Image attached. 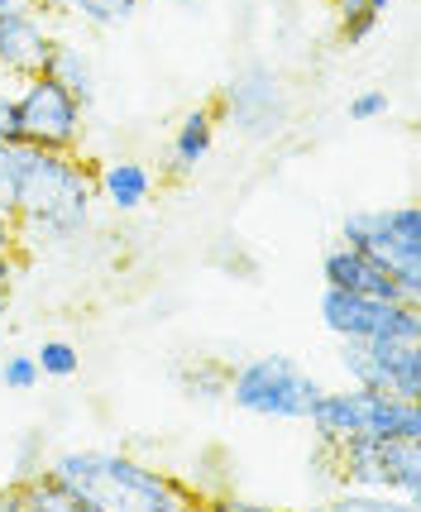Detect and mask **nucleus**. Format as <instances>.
Returning a JSON list of instances; mask_svg holds the SVG:
<instances>
[{"label": "nucleus", "mask_w": 421, "mask_h": 512, "mask_svg": "<svg viewBox=\"0 0 421 512\" xmlns=\"http://www.w3.org/2000/svg\"><path fill=\"white\" fill-rule=\"evenodd\" d=\"M96 221V182L77 154L29 149L20 144V178H15V225L20 245H72Z\"/></svg>", "instance_id": "obj_1"}, {"label": "nucleus", "mask_w": 421, "mask_h": 512, "mask_svg": "<svg viewBox=\"0 0 421 512\" xmlns=\"http://www.w3.org/2000/svg\"><path fill=\"white\" fill-rule=\"evenodd\" d=\"M48 474L87 512H182L197 503V489L125 450H58Z\"/></svg>", "instance_id": "obj_2"}, {"label": "nucleus", "mask_w": 421, "mask_h": 512, "mask_svg": "<svg viewBox=\"0 0 421 512\" xmlns=\"http://www.w3.org/2000/svg\"><path fill=\"white\" fill-rule=\"evenodd\" d=\"M307 422L311 436L326 441V446H340L350 436H407V441H421V402L345 383V388H321L316 393Z\"/></svg>", "instance_id": "obj_3"}, {"label": "nucleus", "mask_w": 421, "mask_h": 512, "mask_svg": "<svg viewBox=\"0 0 421 512\" xmlns=\"http://www.w3.org/2000/svg\"><path fill=\"white\" fill-rule=\"evenodd\" d=\"M321 379L292 355H249L230 369L225 402H235L244 417L264 422H307Z\"/></svg>", "instance_id": "obj_4"}, {"label": "nucleus", "mask_w": 421, "mask_h": 512, "mask_svg": "<svg viewBox=\"0 0 421 512\" xmlns=\"http://www.w3.org/2000/svg\"><path fill=\"white\" fill-rule=\"evenodd\" d=\"M340 240L364 249L369 259H378L402 283V302L421 307V216L412 201L350 211L345 225H340Z\"/></svg>", "instance_id": "obj_5"}, {"label": "nucleus", "mask_w": 421, "mask_h": 512, "mask_svg": "<svg viewBox=\"0 0 421 512\" xmlns=\"http://www.w3.org/2000/svg\"><path fill=\"white\" fill-rule=\"evenodd\" d=\"M335 474H340V484L402 498L407 512H412L421 503V441H407V436H350V441L335 446Z\"/></svg>", "instance_id": "obj_6"}, {"label": "nucleus", "mask_w": 421, "mask_h": 512, "mask_svg": "<svg viewBox=\"0 0 421 512\" xmlns=\"http://www.w3.org/2000/svg\"><path fill=\"white\" fill-rule=\"evenodd\" d=\"M87 115L91 111H82V101L48 72H34L15 87V139L29 149L77 154V144L87 134Z\"/></svg>", "instance_id": "obj_7"}, {"label": "nucleus", "mask_w": 421, "mask_h": 512, "mask_svg": "<svg viewBox=\"0 0 421 512\" xmlns=\"http://www.w3.org/2000/svg\"><path fill=\"white\" fill-rule=\"evenodd\" d=\"M321 326L335 340H421V307L326 288L321 292Z\"/></svg>", "instance_id": "obj_8"}, {"label": "nucleus", "mask_w": 421, "mask_h": 512, "mask_svg": "<svg viewBox=\"0 0 421 512\" xmlns=\"http://www.w3.org/2000/svg\"><path fill=\"white\" fill-rule=\"evenodd\" d=\"M335 359L359 388L421 402V340H340Z\"/></svg>", "instance_id": "obj_9"}, {"label": "nucleus", "mask_w": 421, "mask_h": 512, "mask_svg": "<svg viewBox=\"0 0 421 512\" xmlns=\"http://www.w3.org/2000/svg\"><path fill=\"white\" fill-rule=\"evenodd\" d=\"M53 24L39 5H5L0 10V77H34L48 67V53H53Z\"/></svg>", "instance_id": "obj_10"}, {"label": "nucleus", "mask_w": 421, "mask_h": 512, "mask_svg": "<svg viewBox=\"0 0 421 512\" xmlns=\"http://www.w3.org/2000/svg\"><path fill=\"white\" fill-rule=\"evenodd\" d=\"M321 278H326V288H345V292H364V297H383V302H402L398 278L378 264V259H369L364 249L345 245V240L326 249Z\"/></svg>", "instance_id": "obj_11"}, {"label": "nucleus", "mask_w": 421, "mask_h": 512, "mask_svg": "<svg viewBox=\"0 0 421 512\" xmlns=\"http://www.w3.org/2000/svg\"><path fill=\"white\" fill-rule=\"evenodd\" d=\"M96 201H106L115 216H134V211H144L158 192V173L144 163V158H106L96 173Z\"/></svg>", "instance_id": "obj_12"}, {"label": "nucleus", "mask_w": 421, "mask_h": 512, "mask_svg": "<svg viewBox=\"0 0 421 512\" xmlns=\"http://www.w3.org/2000/svg\"><path fill=\"white\" fill-rule=\"evenodd\" d=\"M216 125H221V115H216V106H192V111L178 120V130H173V139H168V154H163V178H192L201 163L211 158V149H216Z\"/></svg>", "instance_id": "obj_13"}, {"label": "nucleus", "mask_w": 421, "mask_h": 512, "mask_svg": "<svg viewBox=\"0 0 421 512\" xmlns=\"http://www.w3.org/2000/svg\"><path fill=\"white\" fill-rule=\"evenodd\" d=\"M278 77L268 72V67H259V87H249V77H235L230 87H225V96H221V106H216V115H230L240 130H249V134H259V130H268L273 120H278Z\"/></svg>", "instance_id": "obj_14"}, {"label": "nucleus", "mask_w": 421, "mask_h": 512, "mask_svg": "<svg viewBox=\"0 0 421 512\" xmlns=\"http://www.w3.org/2000/svg\"><path fill=\"white\" fill-rule=\"evenodd\" d=\"M53 82H63L77 101H82V111L96 106V96H101V72L91 63V53L82 44H63V39H53V53H48V67H44Z\"/></svg>", "instance_id": "obj_15"}, {"label": "nucleus", "mask_w": 421, "mask_h": 512, "mask_svg": "<svg viewBox=\"0 0 421 512\" xmlns=\"http://www.w3.org/2000/svg\"><path fill=\"white\" fill-rule=\"evenodd\" d=\"M178 383L187 398L197 402H221L225 398V383H230V364H221V359H187V364H178Z\"/></svg>", "instance_id": "obj_16"}, {"label": "nucleus", "mask_w": 421, "mask_h": 512, "mask_svg": "<svg viewBox=\"0 0 421 512\" xmlns=\"http://www.w3.org/2000/svg\"><path fill=\"white\" fill-rule=\"evenodd\" d=\"M139 10V0H53V15H77L96 29H115Z\"/></svg>", "instance_id": "obj_17"}, {"label": "nucleus", "mask_w": 421, "mask_h": 512, "mask_svg": "<svg viewBox=\"0 0 421 512\" xmlns=\"http://www.w3.org/2000/svg\"><path fill=\"white\" fill-rule=\"evenodd\" d=\"M20 489V508H39V512H77V503H72V493L48 474V465L39 469V474H29V479H20L15 484Z\"/></svg>", "instance_id": "obj_18"}, {"label": "nucleus", "mask_w": 421, "mask_h": 512, "mask_svg": "<svg viewBox=\"0 0 421 512\" xmlns=\"http://www.w3.org/2000/svg\"><path fill=\"white\" fill-rule=\"evenodd\" d=\"M331 5H335V29H340L345 44H364L378 29V20H383L369 0H331Z\"/></svg>", "instance_id": "obj_19"}, {"label": "nucleus", "mask_w": 421, "mask_h": 512, "mask_svg": "<svg viewBox=\"0 0 421 512\" xmlns=\"http://www.w3.org/2000/svg\"><path fill=\"white\" fill-rule=\"evenodd\" d=\"M34 364H39L44 379H72V374L82 369V350H77L72 340H44V345L34 350Z\"/></svg>", "instance_id": "obj_20"}, {"label": "nucleus", "mask_w": 421, "mask_h": 512, "mask_svg": "<svg viewBox=\"0 0 421 512\" xmlns=\"http://www.w3.org/2000/svg\"><path fill=\"white\" fill-rule=\"evenodd\" d=\"M39 364H34V355H24V350H10V355L0 359V388L5 393H34L39 388Z\"/></svg>", "instance_id": "obj_21"}, {"label": "nucleus", "mask_w": 421, "mask_h": 512, "mask_svg": "<svg viewBox=\"0 0 421 512\" xmlns=\"http://www.w3.org/2000/svg\"><path fill=\"white\" fill-rule=\"evenodd\" d=\"M335 508H355V512H388V508H398V512H407V503H402V498H388V493L345 484V489L335 493Z\"/></svg>", "instance_id": "obj_22"}, {"label": "nucleus", "mask_w": 421, "mask_h": 512, "mask_svg": "<svg viewBox=\"0 0 421 512\" xmlns=\"http://www.w3.org/2000/svg\"><path fill=\"white\" fill-rule=\"evenodd\" d=\"M15 178H20V144L0 139V206L15 216Z\"/></svg>", "instance_id": "obj_23"}, {"label": "nucleus", "mask_w": 421, "mask_h": 512, "mask_svg": "<svg viewBox=\"0 0 421 512\" xmlns=\"http://www.w3.org/2000/svg\"><path fill=\"white\" fill-rule=\"evenodd\" d=\"M388 106H393V101H388V91H383V87H364L359 96H350V120H355V125L383 120V115H388Z\"/></svg>", "instance_id": "obj_24"}, {"label": "nucleus", "mask_w": 421, "mask_h": 512, "mask_svg": "<svg viewBox=\"0 0 421 512\" xmlns=\"http://www.w3.org/2000/svg\"><path fill=\"white\" fill-rule=\"evenodd\" d=\"M48 460H44V431H29L20 446H15V484L29 479V474H39Z\"/></svg>", "instance_id": "obj_25"}, {"label": "nucleus", "mask_w": 421, "mask_h": 512, "mask_svg": "<svg viewBox=\"0 0 421 512\" xmlns=\"http://www.w3.org/2000/svg\"><path fill=\"white\" fill-rule=\"evenodd\" d=\"M20 225H15V216H10V211H5V206H0V264H5V259H20Z\"/></svg>", "instance_id": "obj_26"}, {"label": "nucleus", "mask_w": 421, "mask_h": 512, "mask_svg": "<svg viewBox=\"0 0 421 512\" xmlns=\"http://www.w3.org/2000/svg\"><path fill=\"white\" fill-rule=\"evenodd\" d=\"M0 139H15V91L10 87H0Z\"/></svg>", "instance_id": "obj_27"}, {"label": "nucleus", "mask_w": 421, "mask_h": 512, "mask_svg": "<svg viewBox=\"0 0 421 512\" xmlns=\"http://www.w3.org/2000/svg\"><path fill=\"white\" fill-rule=\"evenodd\" d=\"M15 508H20V489L5 484V489H0V512H15Z\"/></svg>", "instance_id": "obj_28"}, {"label": "nucleus", "mask_w": 421, "mask_h": 512, "mask_svg": "<svg viewBox=\"0 0 421 512\" xmlns=\"http://www.w3.org/2000/svg\"><path fill=\"white\" fill-rule=\"evenodd\" d=\"M20 5H39L44 15H53V0H20Z\"/></svg>", "instance_id": "obj_29"}, {"label": "nucleus", "mask_w": 421, "mask_h": 512, "mask_svg": "<svg viewBox=\"0 0 421 512\" xmlns=\"http://www.w3.org/2000/svg\"><path fill=\"white\" fill-rule=\"evenodd\" d=\"M369 5H374L378 15H383V10H388V5H393V0H369Z\"/></svg>", "instance_id": "obj_30"}, {"label": "nucleus", "mask_w": 421, "mask_h": 512, "mask_svg": "<svg viewBox=\"0 0 421 512\" xmlns=\"http://www.w3.org/2000/svg\"><path fill=\"white\" fill-rule=\"evenodd\" d=\"M5 5H15V0H0V10H5Z\"/></svg>", "instance_id": "obj_31"}, {"label": "nucleus", "mask_w": 421, "mask_h": 512, "mask_svg": "<svg viewBox=\"0 0 421 512\" xmlns=\"http://www.w3.org/2000/svg\"><path fill=\"white\" fill-rule=\"evenodd\" d=\"M5 297H10V292H5V288H0V302H5Z\"/></svg>", "instance_id": "obj_32"}]
</instances>
